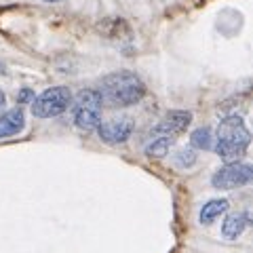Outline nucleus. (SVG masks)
<instances>
[{
	"mask_svg": "<svg viewBox=\"0 0 253 253\" xmlns=\"http://www.w3.org/2000/svg\"><path fill=\"white\" fill-rule=\"evenodd\" d=\"M99 97L101 104L110 108H126L133 106L146 95V84L141 78L131 72V70H118V72L108 74L99 83Z\"/></svg>",
	"mask_w": 253,
	"mask_h": 253,
	"instance_id": "obj_1",
	"label": "nucleus"
},
{
	"mask_svg": "<svg viewBox=\"0 0 253 253\" xmlns=\"http://www.w3.org/2000/svg\"><path fill=\"white\" fill-rule=\"evenodd\" d=\"M251 133L241 116H228L219 123L215 133V152L228 163H239V158L247 152Z\"/></svg>",
	"mask_w": 253,
	"mask_h": 253,
	"instance_id": "obj_2",
	"label": "nucleus"
},
{
	"mask_svg": "<svg viewBox=\"0 0 253 253\" xmlns=\"http://www.w3.org/2000/svg\"><path fill=\"white\" fill-rule=\"evenodd\" d=\"M101 97L95 89H83L74 99V125L81 131H95L101 123Z\"/></svg>",
	"mask_w": 253,
	"mask_h": 253,
	"instance_id": "obj_3",
	"label": "nucleus"
},
{
	"mask_svg": "<svg viewBox=\"0 0 253 253\" xmlns=\"http://www.w3.org/2000/svg\"><path fill=\"white\" fill-rule=\"evenodd\" d=\"M72 104V93L68 86H51L42 91L32 101V114L36 118H53L59 116Z\"/></svg>",
	"mask_w": 253,
	"mask_h": 253,
	"instance_id": "obj_4",
	"label": "nucleus"
},
{
	"mask_svg": "<svg viewBox=\"0 0 253 253\" xmlns=\"http://www.w3.org/2000/svg\"><path fill=\"white\" fill-rule=\"evenodd\" d=\"M253 179V169L247 163H228L219 167L211 177L213 188L217 190H234L241 186H247Z\"/></svg>",
	"mask_w": 253,
	"mask_h": 253,
	"instance_id": "obj_5",
	"label": "nucleus"
},
{
	"mask_svg": "<svg viewBox=\"0 0 253 253\" xmlns=\"http://www.w3.org/2000/svg\"><path fill=\"white\" fill-rule=\"evenodd\" d=\"M97 133H99L101 141H106L110 146L125 144L133 133V121L129 116H114V118H110V121L99 123Z\"/></svg>",
	"mask_w": 253,
	"mask_h": 253,
	"instance_id": "obj_6",
	"label": "nucleus"
},
{
	"mask_svg": "<svg viewBox=\"0 0 253 253\" xmlns=\"http://www.w3.org/2000/svg\"><path fill=\"white\" fill-rule=\"evenodd\" d=\"M190 123H192V112H188V110H171L154 126V133L163 137H175L188 129Z\"/></svg>",
	"mask_w": 253,
	"mask_h": 253,
	"instance_id": "obj_7",
	"label": "nucleus"
},
{
	"mask_svg": "<svg viewBox=\"0 0 253 253\" xmlns=\"http://www.w3.org/2000/svg\"><path fill=\"white\" fill-rule=\"evenodd\" d=\"M23 125H26V116H23L21 108H13L9 112H4L0 116V139L17 135L23 129Z\"/></svg>",
	"mask_w": 253,
	"mask_h": 253,
	"instance_id": "obj_8",
	"label": "nucleus"
},
{
	"mask_svg": "<svg viewBox=\"0 0 253 253\" xmlns=\"http://www.w3.org/2000/svg\"><path fill=\"white\" fill-rule=\"evenodd\" d=\"M247 224H249L247 213H230V215H226L224 224H221V234H224L228 241H234L245 232Z\"/></svg>",
	"mask_w": 253,
	"mask_h": 253,
	"instance_id": "obj_9",
	"label": "nucleus"
},
{
	"mask_svg": "<svg viewBox=\"0 0 253 253\" xmlns=\"http://www.w3.org/2000/svg\"><path fill=\"white\" fill-rule=\"evenodd\" d=\"M226 211H228V201H226V199H213V201H209V203L203 205L199 219H201L203 226H209V224H213V221H215L219 215H224Z\"/></svg>",
	"mask_w": 253,
	"mask_h": 253,
	"instance_id": "obj_10",
	"label": "nucleus"
},
{
	"mask_svg": "<svg viewBox=\"0 0 253 253\" xmlns=\"http://www.w3.org/2000/svg\"><path fill=\"white\" fill-rule=\"evenodd\" d=\"M190 144H192V148H199V150H211L213 148L211 129H207V126H201V129H196L192 135H190Z\"/></svg>",
	"mask_w": 253,
	"mask_h": 253,
	"instance_id": "obj_11",
	"label": "nucleus"
},
{
	"mask_svg": "<svg viewBox=\"0 0 253 253\" xmlns=\"http://www.w3.org/2000/svg\"><path fill=\"white\" fill-rule=\"evenodd\" d=\"M173 146V137H156L152 144H150L146 148V154L148 156H152V158H163V156H167L169 154V148Z\"/></svg>",
	"mask_w": 253,
	"mask_h": 253,
	"instance_id": "obj_12",
	"label": "nucleus"
},
{
	"mask_svg": "<svg viewBox=\"0 0 253 253\" xmlns=\"http://www.w3.org/2000/svg\"><path fill=\"white\" fill-rule=\"evenodd\" d=\"M173 163H175L177 167H181V169L192 167V165L196 163V152H194L192 148H184V150H179V152L175 154V158H173Z\"/></svg>",
	"mask_w": 253,
	"mask_h": 253,
	"instance_id": "obj_13",
	"label": "nucleus"
},
{
	"mask_svg": "<svg viewBox=\"0 0 253 253\" xmlns=\"http://www.w3.org/2000/svg\"><path fill=\"white\" fill-rule=\"evenodd\" d=\"M17 101H19V104H32V101H34V91H32V89H21Z\"/></svg>",
	"mask_w": 253,
	"mask_h": 253,
	"instance_id": "obj_14",
	"label": "nucleus"
},
{
	"mask_svg": "<svg viewBox=\"0 0 253 253\" xmlns=\"http://www.w3.org/2000/svg\"><path fill=\"white\" fill-rule=\"evenodd\" d=\"M2 106H4V93L0 91V108H2Z\"/></svg>",
	"mask_w": 253,
	"mask_h": 253,
	"instance_id": "obj_15",
	"label": "nucleus"
},
{
	"mask_svg": "<svg viewBox=\"0 0 253 253\" xmlns=\"http://www.w3.org/2000/svg\"><path fill=\"white\" fill-rule=\"evenodd\" d=\"M4 72V66H2V63H0V74H2Z\"/></svg>",
	"mask_w": 253,
	"mask_h": 253,
	"instance_id": "obj_16",
	"label": "nucleus"
},
{
	"mask_svg": "<svg viewBox=\"0 0 253 253\" xmlns=\"http://www.w3.org/2000/svg\"><path fill=\"white\" fill-rule=\"evenodd\" d=\"M44 2H57V0H44Z\"/></svg>",
	"mask_w": 253,
	"mask_h": 253,
	"instance_id": "obj_17",
	"label": "nucleus"
}]
</instances>
